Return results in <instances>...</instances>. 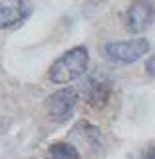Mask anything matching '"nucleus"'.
Segmentation results:
<instances>
[{
  "label": "nucleus",
  "instance_id": "obj_1",
  "mask_svg": "<svg viewBox=\"0 0 155 159\" xmlns=\"http://www.w3.org/2000/svg\"><path fill=\"white\" fill-rule=\"evenodd\" d=\"M86 69H89V49L84 45H77L53 61L47 77L53 84H67L80 79Z\"/></svg>",
  "mask_w": 155,
  "mask_h": 159
},
{
  "label": "nucleus",
  "instance_id": "obj_2",
  "mask_svg": "<svg viewBox=\"0 0 155 159\" xmlns=\"http://www.w3.org/2000/svg\"><path fill=\"white\" fill-rule=\"evenodd\" d=\"M149 51V41L145 38H135V39H126V41H110L104 45L106 57L118 65H130L141 59Z\"/></svg>",
  "mask_w": 155,
  "mask_h": 159
},
{
  "label": "nucleus",
  "instance_id": "obj_3",
  "mask_svg": "<svg viewBox=\"0 0 155 159\" xmlns=\"http://www.w3.org/2000/svg\"><path fill=\"white\" fill-rule=\"evenodd\" d=\"M77 102H79V93L75 89L69 87L59 89L45 98V112L55 122H65L75 114Z\"/></svg>",
  "mask_w": 155,
  "mask_h": 159
},
{
  "label": "nucleus",
  "instance_id": "obj_4",
  "mask_svg": "<svg viewBox=\"0 0 155 159\" xmlns=\"http://www.w3.org/2000/svg\"><path fill=\"white\" fill-rule=\"evenodd\" d=\"M155 20V6L151 0H134L126 10L124 26L130 34H141Z\"/></svg>",
  "mask_w": 155,
  "mask_h": 159
},
{
  "label": "nucleus",
  "instance_id": "obj_5",
  "mask_svg": "<svg viewBox=\"0 0 155 159\" xmlns=\"http://www.w3.org/2000/svg\"><path fill=\"white\" fill-rule=\"evenodd\" d=\"M26 14V0H0V28H12Z\"/></svg>",
  "mask_w": 155,
  "mask_h": 159
},
{
  "label": "nucleus",
  "instance_id": "obj_6",
  "mask_svg": "<svg viewBox=\"0 0 155 159\" xmlns=\"http://www.w3.org/2000/svg\"><path fill=\"white\" fill-rule=\"evenodd\" d=\"M84 100L92 108L106 106L110 100V84L106 81H98V79L89 81L86 83V90H84Z\"/></svg>",
  "mask_w": 155,
  "mask_h": 159
},
{
  "label": "nucleus",
  "instance_id": "obj_7",
  "mask_svg": "<svg viewBox=\"0 0 155 159\" xmlns=\"http://www.w3.org/2000/svg\"><path fill=\"white\" fill-rule=\"evenodd\" d=\"M47 159H80V153L69 142H55L47 149Z\"/></svg>",
  "mask_w": 155,
  "mask_h": 159
},
{
  "label": "nucleus",
  "instance_id": "obj_8",
  "mask_svg": "<svg viewBox=\"0 0 155 159\" xmlns=\"http://www.w3.org/2000/svg\"><path fill=\"white\" fill-rule=\"evenodd\" d=\"M145 71H147V75L155 77V55H151V57L145 61Z\"/></svg>",
  "mask_w": 155,
  "mask_h": 159
},
{
  "label": "nucleus",
  "instance_id": "obj_9",
  "mask_svg": "<svg viewBox=\"0 0 155 159\" xmlns=\"http://www.w3.org/2000/svg\"><path fill=\"white\" fill-rule=\"evenodd\" d=\"M141 159H155V148H149L141 153Z\"/></svg>",
  "mask_w": 155,
  "mask_h": 159
}]
</instances>
